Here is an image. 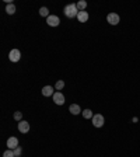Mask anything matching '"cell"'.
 Listing matches in <instances>:
<instances>
[{
    "label": "cell",
    "mask_w": 140,
    "mask_h": 157,
    "mask_svg": "<svg viewBox=\"0 0 140 157\" xmlns=\"http://www.w3.org/2000/svg\"><path fill=\"white\" fill-rule=\"evenodd\" d=\"M53 97V103L56 104V105H63L64 103H66V100H64V95L60 91H56V93L52 95Z\"/></svg>",
    "instance_id": "277c9868"
},
{
    "label": "cell",
    "mask_w": 140,
    "mask_h": 157,
    "mask_svg": "<svg viewBox=\"0 0 140 157\" xmlns=\"http://www.w3.org/2000/svg\"><path fill=\"white\" fill-rule=\"evenodd\" d=\"M69 112L72 115H79L80 112H83V111H81V108H80L79 104H72V105L69 107Z\"/></svg>",
    "instance_id": "9c48e42d"
},
{
    "label": "cell",
    "mask_w": 140,
    "mask_h": 157,
    "mask_svg": "<svg viewBox=\"0 0 140 157\" xmlns=\"http://www.w3.org/2000/svg\"><path fill=\"white\" fill-rule=\"evenodd\" d=\"M107 21L111 24V25H116V24L120 21V17L118 16L116 13H109L107 16Z\"/></svg>",
    "instance_id": "5b68a950"
},
{
    "label": "cell",
    "mask_w": 140,
    "mask_h": 157,
    "mask_svg": "<svg viewBox=\"0 0 140 157\" xmlns=\"http://www.w3.org/2000/svg\"><path fill=\"white\" fill-rule=\"evenodd\" d=\"M88 13H87L86 10L84 11H79V14H77V20H79V23H87L88 21Z\"/></svg>",
    "instance_id": "30bf717a"
},
{
    "label": "cell",
    "mask_w": 140,
    "mask_h": 157,
    "mask_svg": "<svg viewBox=\"0 0 140 157\" xmlns=\"http://www.w3.org/2000/svg\"><path fill=\"white\" fill-rule=\"evenodd\" d=\"M91 121H93V125L95 128H102L104 126V122H105V119H104V117L101 114H95Z\"/></svg>",
    "instance_id": "7a4b0ae2"
},
{
    "label": "cell",
    "mask_w": 140,
    "mask_h": 157,
    "mask_svg": "<svg viewBox=\"0 0 140 157\" xmlns=\"http://www.w3.org/2000/svg\"><path fill=\"white\" fill-rule=\"evenodd\" d=\"M18 130H20L21 133H28L30 132V124H28L27 121H20L18 122Z\"/></svg>",
    "instance_id": "ba28073f"
},
{
    "label": "cell",
    "mask_w": 140,
    "mask_h": 157,
    "mask_svg": "<svg viewBox=\"0 0 140 157\" xmlns=\"http://www.w3.org/2000/svg\"><path fill=\"white\" fill-rule=\"evenodd\" d=\"M63 87H64V81L59 80V81H56V84H55V90H62Z\"/></svg>",
    "instance_id": "2e32d148"
},
{
    "label": "cell",
    "mask_w": 140,
    "mask_h": 157,
    "mask_svg": "<svg viewBox=\"0 0 140 157\" xmlns=\"http://www.w3.org/2000/svg\"><path fill=\"white\" fill-rule=\"evenodd\" d=\"M14 119L20 122V121L23 119V112H20V111H16V112H14Z\"/></svg>",
    "instance_id": "ac0fdd59"
},
{
    "label": "cell",
    "mask_w": 140,
    "mask_h": 157,
    "mask_svg": "<svg viewBox=\"0 0 140 157\" xmlns=\"http://www.w3.org/2000/svg\"><path fill=\"white\" fill-rule=\"evenodd\" d=\"M63 13L67 18H74V17H77V14H79V9H77L76 3H70V4H67V6H64Z\"/></svg>",
    "instance_id": "6da1fadb"
},
{
    "label": "cell",
    "mask_w": 140,
    "mask_h": 157,
    "mask_svg": "<svg viewBox=\"0 0 140 157\" xmlns=\"http://www.w3.org/2000/svg\"><path fill=\"white\" fill-rule=\"evenodd\" d=\"M7 147H9V149H11V150L17 149V147H18V139H17L16 136L9 137V139H7Z\"/></svg>",
    "instance_id": "52a82bcc"
},
{
    "label": "cell",
    "mask_w": 140,
    "mask_h": 157,
    "mask_svg": "<svg viewBox=\"0 0 140 157\" xmlns=\"http://www.w3.org/2000/svg\"><path fill=\"white\" fill-rule=\"evenodd\" d=\"M9 59L11 60V62H18V60L21 59V52L20 49H11L10 50V54H9Z\"/></svg>",
    "instance_id": "3957f363"
},
{
    "label": "cell",
    "mask_w": 140,
    "mask_h": 157,
    "mask_svg": "<svg viewBox=\"0 0 140 157\" xmlns=\"http://www.w3.org/2000/svg\"><path fill=\"white\" fill-rule=\"evenodd\" d=\"M46 23H48L49 27H57V25L60 24V18L57 16H49L46 18Z\"/></svg>",
    "instance_id": "8992f818"
},
{
    "label": "cell",
    "mask_w": 140,
    "mask_h": 157,
    "mask_svg": "<svg viewBox=\"0 0 140 157\" xmlns=\"http://www.w3.org/2000/svg\"><path fill=\"white\" fill-rule=\"evenodd\" d=\"M39 16H42V17H49V10H48L46 7H41L39 9Z\"/></svg>",
    "instance_id": "9a60e30c"
},
{
    "label": "cell",
    "mask_w": 140,
    "mask_h": 157,
    "mask_svg": "<svg viewBox=\"0 0 140 157\" xmlns=\"http://www.w3.org/2000/svg\"><path fill=\"white\" fill-rule=\"evenodd\" d=\"M53 87L52 86H45L42 87V95L43 97H50V95H53Z\"/></svg>",
    "instance_id": "8fae6325"
},
{
    "label": "cell",
    "mask_w": 140,
    "mask_h": 157,
    "mask_svg": "<svg viewBox=\"0 0 140 157\" xmlns=\"http://www.w3.org/2000/svg\"><path fill=\"white\" fill-rule=\"evenodd\" d=\"M81 114H83V117L86 118V119H93V117H94L93 111H91V110H84Z\"/></svg>",
    "instance_id": "5bb4252c"
},
{
    "label": "cell",
    "mask_w": 140,
    "mask_h": 157,
    "mask_svg": "<svg viewBox=\"0 0 140 157\" xmlns=\"http://www.w3.org/2000/svg\"><path fill=\"white\" fill-rule=\"evenodd\" d=\"M3 157H16V156H14V150H11V149H7V150L3 153Z\"/></svg>",
    "instance_id": "e0dca14e"
},
{
    "label": "cell",
    "mask_w": 140,
    "mask_h": 157,
    "mask_svg": "<svg viewBox=\"0 0 140 157\" xmlns=\"http://www.w3.org/2000/svg\"><path fill=\"white\" fill-rule=\"evenodd\" d=\"M21 153H23V149H21L20 146L17 147V149H14V156H16V157H20Z\"/></svg>",
    "instance_id": "d6986e66"
},
{
    "label": "cell",
    "mask_w": 140,
    "mask_h": 157,
    "mask_svg": "<svg viewBox=\"0 0 140 157\" xmlns=\"http://www.w3.org/2000/svg\"><path fill=\"white\" fill-rule=\"evenodd\" d=\"M6 13L9 14V16H13V14L16 13V6H14L13 3L7 4V6H6Z\"/></svg>",
    "instance_id": "4fadbf2b"
},
{
    "label": "cell",
    "mask_w": 140,
    "mask_h": 157,
    "mask_svg": "<svg viewBox=\"0 0 140 157\" xmlns=\"http://www.w3.org/2000/svg\"><path fill=\"white\" fill-rule=\"evenodd\" d=\"M77 9H79V11H84L87 9V2L86 0H80V2H77L76 3Z\"/></svg>",
    "instance_id": "7c38bea8"
}]
</instances>
